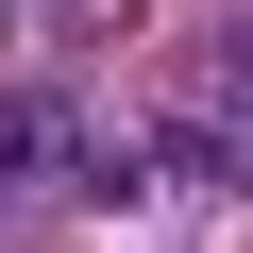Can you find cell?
<instances>
[{
  "instance_id": "obj_1",
  "label": "cell",
  "mask_w": 253,
  "mask_h": 253,
  "mask_svg": "<svg viewBox=\"0 0 253 253\" xmlns=\"http://www.w3.org/2000/svg\"><path fill=\"white\" fill-rule=\"evenodd\" d=\"M68 169V101L51 84H0V186H51Z\"/></svg>"
}]
</instances>
